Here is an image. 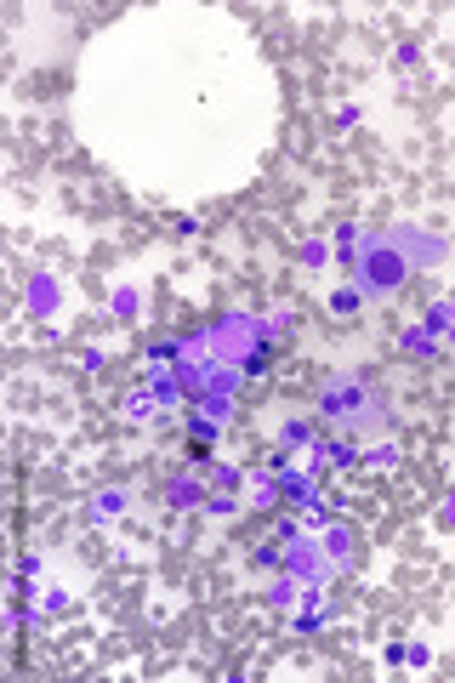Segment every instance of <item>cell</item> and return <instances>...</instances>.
Segmentation results:
<instances>
[{"instance_id":"6da1fadb","label":"cell","mask_w":455,"mask_h":683,"mask_svg":"<svg viewBox=\"0 0 455 683\" xmlns=\"http://www.w3.org/2000/svg\"><path fill=\"white\" fill-rule=\"evenodd\" d=\"M319 416L341 433H382L393 427V410H387V393L370 387L365 376H331L319 393Z\"/></svg>"},{"instance_id":"7a4b0ae2","label":"cell","mask_w":455,"mask_h":683,"mask_svg":"<svg viewBox=\"0 0 455 683\" xmlns=\"http://www.w3.org/2000/svg\"><path fill=\"white\" fill-rule=\"evenodd\" d=\"M404 257L387 245V234H370L365 240V251H358L353 262V279H358V291H365V302H387V297H399V285H404Z\"/></svg>"},{"instance_id":"3957f363","label":"cell","mask_w":455,"mask_h":683,"mask_svg":"<svg viewBox=\"0 0 455 683\" xmlns=\"http://www.w3.org/2000/svg\"><path fill=\"white\" fill-rule=\"evenodd\" d=\"M387 245L404 257V268H438L450 257V240L444 234H427V228H387Z\"/></svg>"},{"instance_id":"277c9868","label":"cell","mask_w":455,"mask_h":683,"mask_svg":"<svg viewBox=\"0 0 455 683\" xmlns=\"http://www.w3.org/2000/svg\"><path fill=\"white\" fill-rule=\"evenodd\" d=\"M285 569L296 581H308V586H324L336 576V558L319 547V535H313V541H291V547H285Z\"/></svg>"},{"instance_id":"5b68a950","label":"cell","mask_w":455,"mask_h":683,"mask_svg":"<svg viewBox=\"0 0 455 683\" xmlns=\"http://www.w3.org/2000/svg\"><path fill=\"white\" fill-rule=\"evenodd\" d=\"M165 502L171 507H206V473H199V468H188V473H177V478H171V485H165Z\"/></svg>"},{"instance_id":"8992f818","label":"cell","mask_w":455,"mask_h":683,"mask_svg":"<svg viewBox=\"0 0 455 683\" xmlns=\"http://www.w3.org/2000/svg\"><path fill=\"white\" fill-rule=\"evenodd\" d=\"M399 353H404V359H438L444 342H438L427 325H410V331H399Z\"/></svg>"},{"instance_id":"52a82bcc","label":"cell","mask_w":455,"mask_h":683,"mask_svg":"<svg viewBox=\"0 0 455 683\" xmlns=\"http://www.w3.org/2000/svg\"><path fill=\"white\" fill-rule=\"evenodd\" d=\"M23 302H29V314H52L57 308V279L52 274H29V285H23Z\"/></svg>"},{"instance_id":"ba28073f","label":"cell","mask_w":455,"mask_h":683,"mask_svg":"<svg viewBox=\"0 0 455 683\" xmlns=\"http://www.w3.org/2000/svg\"><path fill=\"white\" fill-rule=\"evenodd\" d=\"M324 620H331V603H324L319 593H308L302 610H296V620H291V632H302V638H308V632H319Z\"/></svg>"},{"instance_id":"9c48e42d","label":"cell","mask_w":455,"mask_h":683,"mask_svg":"<svg viewBox=\"0 0 455 683\" xmlns=\"http://www.w3.org/2000/svg\"><path fill=\"white\" fill-rule=\"evenodd\" d=\"M421 325H427V331H433L438 342H444V348H455V297L433 302V308H427V319H421Z\"/></svg>"},{"instance_id":"30bf717a","label":"cell","mask_w":455,"mask_h":683,"mask_svg":"<svg viewBox=\"0 0 455 683\" xmlns=\"http://www.w3.org/2000/svg\"><path fill=\"white\" fill-rule=\"evenodd\" d=\"M324 552H331L336 558V569H353V530H348V524H324Z\"/></svg>"},{"instance_id":"8fae6325","label":"cell","mask_w":455,"mask_h":683,"mask_svg":"<svg viewBox=\"0 0 455 683\" xmlns=\"http://www.w3.org/2000/svg\"><path fill=\"white\" fill-rule=\"evenodd\" d=\"M120 512H125V490H103V495H91L86 519H91V524H114Z\"/></svg>"},{"instance_id":"7c38bea8","label":"cell","mask_w":455,"mask_h":683,"mask_svg":"<svg viewBox=\"0 0 455 683\" xmlns=\"http://www.w3.org/2000/svg\"><path fill=\"white\" fill-rule=\"evenodd\" d=\"M245 490H250V507H274V502H285L274 473H245Z\"/></svg>"},{"instance_id":"4fadbf2b","label":"cell","mask_w":455,"mask_h":683,"mask_svg":"<svg viewBox=\"0 0 455 683\" xmlns=\"http://www.w3.org/2000/svg\"><path fill=\"white\" fill-rule=\"evenodd\" d=\"M279 444H285V450H313V444H319V433H313L302 416H291V422L279 427Z\"/></svg>"},{"instance_id":"5bb4252c","label":"cell","mask_w":455,"mask_h":683,"mask_svg":"<svg viewBox=\"0 0 455 683\" xmlns=\"http://www.w3.org/2000/svg\"><path fill=\"white\" fill-rule=\"evenodd\" d=\"M365 240H370V228H358V223H341V228H336V251L348 257V262H358V251H365Z\"/></svg>"},{"instance_id":"9a60e30c","label":"cell","mask_w":455,"mask_h":683,"mask_svg":"<svg viewBox=\"0 0 455 683\" xmlns=\"http://www.w3.org/2000/svg\"><path fill=\"white\" fill-rule=\"evenodd\" d=\"M206 473V485H216V490H240L245 485V468H233V461H211V468H199Z\"/></svg>"},{"instance_id":"2e32d148","label":"cell","mask_w":455,"mask_h":683,"mask_svg":"<svg viewBox=\"0 0 455 683\" xmlns=\"http://www.w3.org/2000/svg\"><path fill=\"white\" fill-rule=\"evenodd\" d=\"M358 308H365V291H358V285H336V291H331V314H336V319H353Z\"/></svg>"},{"instance_id":"e0dca14e","label":"cell","mask_w":455,"mask_h":683,"mask_svg":"<svg viewBox=\"0 0 455 683\" xmlns=\"http://www.w3.org/2000/svg\"><path fill=\"white\" fill-rule=\"evenodd\" d=\"M296 586H302V581H296L291 569H279V576H274V586H268V603H279V610H291V603H302V593H296Z\"/></svg>"},{"instance_id":"ac0fdd59","label":"cell","mask_w":455,"mask_h":683,"mask_svg":"<svg viewBox=\"0 0 455 683\" xmlns=\"http://www.w3.org/2000/svg\"><path fill=\"white\" fill-rule=\"evenodd\" d=\"M324 468H358V444L353 439H324Z\"/></svg>"},{"instance_id":"d6986e66","label":"cell","mask_w":455,"mask_h":683,"mask_svg":"<svg viewBox=\"0 0 455 683\" xmlns=\"http://www.w3.org/2000/svg\"><path fill=\"white\" fill-rule=\"evenodd\" d=\"M358 461H365L370 473H393V468H399V444H375V450H358Z\"/></svg>"},{"instance_id":"ffe728a7","label":"cell","mask_w":455,"mask_h":683,"mask_svg":"<svg viewBox=\"0 0 455 683\" xmlns=\"http://www.w3.org/2000/svg\"><path fill=\"white\" fill-rule=\"evenodd\" d=\"M154 410H160V399H154V387H137V393H125V416H131V422H148Z\"/></svg>"},{"instance_id":"44dd1931","label":"cell","mask_w":455,"mask_h":683,"mask_svg":"<svg viewBox=\"0 0 455 683\" xmlns=\"http://www.w3.org/2000/svg\"><path fill=\"white\" fill-rule=\"evenodd\" d=\"M148 387H154V399H160V405H177V399H182L177 370H154V376H148Z\"/></svg>"},{"instance_id":"7402d4cb","label":"cell","mask_w":455,"mask_h":683,"mask_svg":"<svg viewBox=\"0 0 455 683\" xmlns=\"http://www.w3.org/2000/svg\"><path fill=\"white\" fill-rule=\"evenodd\" d=\"M223 427H228V422H216V416H206V410H194V422H188L194 444H216V439H223Z\"/></svg>"},{"instance_id":"603a6c76","label":"cell","mask_w":455,"mask_h":683,"mask_svg":"<svg viewBox=\"0 0 455 683\" xmlns=\"http://www.w3.org/2000/svg\"><path fill=\"white\" fill-rule=\"evenodd\" d=\"M199 410L216 422H233V393H199Z\"/></svg>"},{"instance_id":"cb8c5ba5","label":"cell","mask_w":455,"mask_h":683,"mask_svg":"<svg viewBox=\"0 0 455 683\" xmlns=\"http://www.w3.org/2000/svg\"><path fill=\"white\" fill-rule=\"evenodd\" d=\"M250 564H257V569H285V547L262 541V547H250Z\"/></svg>"},{"instance_id":"d4e9b609","label":"cell","mask_w":455,"mask_h":683,"mask_svg":"<svg viewBox=\"0 0 455 683\" xmlns=\"http://www.w3.org/2000/svg\"><path fill=\"white\" fill-rule=\"evenodd\" d=\"M331 251H336L331 240H308V245H302L296 257H302V268H324V262H331Z\"/></svg>"},{"instance_id":"484cf974","label":"cell","mask_w":455,"mask_h":683,"mask_svg":"<svg viewBox=\"0 0 455 683\" xmlns=\"http://www.w3.org/2000/svg\"><path fill=\"white\" fill-rule=\"evenodd\" d=\"M268 353H274V342H262V348H250V353H245V359H240V370H245V376H250V382H257V376H262V370H268Z\"/></svg>"},{"instance_id":"4316f807","label":"cell","mask_w":455,"mask_h":683,"mask_svg":"<svg viewBox=\"0 0 455 683\" xmlns=\"http://www.w3.org/2000/svg\"><path fill=\"white\" fill-rule=\"evenodd\" d=\"M108 308H114V319H131L137 308H143V297H137L131 285H120V291H114V302H108Z\"/></svg>"},{"instance_id":"83f0119b","label":"cell","mask_w":455,"mask_h":683,"mask_svg":"<svg viewBox=\"0 0 455 683\" xmlns=\"http://www.w3.org/2000/svg\"><path fill=\"white\" fill-rule=\"evenodd\" d=\"M233 512H240L233 490H223V495H206V519H233Z\"/></svg>"},{"instance_id":"f1b7e54d","label":"cell","mask_w":455,"mask_h":683,"mask_svg":"<svg viewBox=\"0 0 455 683\" xmlns=\"http://www.w3.org/2000/svg\"><path fill=\"white\" fill-rule=\"evenodd\" d=\"M57 610H69V593H63V586H46V593H40V615H57Z\"/></svg>"},{"instance_id":"f546056e","label":"cell","mask_w":455,"mask_h":683,"mask_svg":"<svg viewBox=\"0 0 455 683\" xmlns=\"http://www.w3.org/2000/svg\"><path fill=\"white\" fill-rule=\"evenodd\" d=\"M438 530H455V490L438 502Z\"/></svg>"},{"instance_id":"4dcf8cb0","label":"cell","mask_w":455,"mask_h":683,"mask_svg":"<svg viewBox=\"0 0 455 683\" xmlns=\"http://www.w3.org/2000/svg\"><path fill=\"white\" fill-rule=\"evenodd\" d=\"M404 666H433V649L427 644H410V649H404Z\"/></svg>"},{"instance_id":"1f68e13d","label":"cell","mask_w":455,"mask_h":683,"mask_svg":"<svg viewBox=\"0 0 455 683\" xmlns=\"http://www.w3.org/2000/svg\"><path fill=\"white\" fill-rule=\"evenodd\" d=\"M393 63H399V69H416V63H421V52H416V46H399V52H393Z\"/></svg>"},{"instance_id":"d6a6232c","label":"cell","mask_w":455,"mask_h":683,"mask_svg":"<svg viewBox=\"0 0 455 683\" xmlns=\"http://www.w3.org/2000/svg\"><path fill=\"white\" fill-rule=\"evenodd\" d=\"M80 365H86V370H103V365H108V353H103V348H86V359H80Z\"/></svg>"}]
</instances>
